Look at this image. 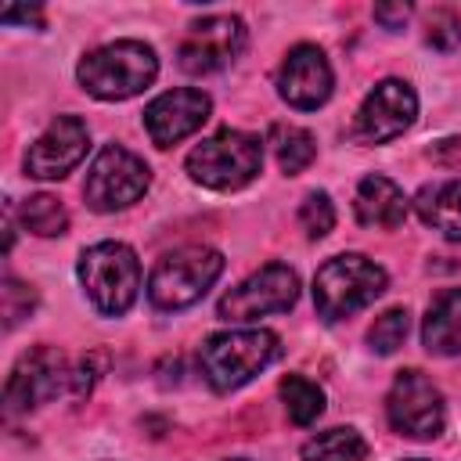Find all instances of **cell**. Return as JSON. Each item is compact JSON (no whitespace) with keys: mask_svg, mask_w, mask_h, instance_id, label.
<instances>
[{"mask_svg":"<svg viewBox=\"0 0 461 461\" xmlns=\"http://www.w3.org/2000/svg\"><path fill=\"white\" fill-rule=\"evenodd\" d=\"M223 274V256L209 245H184L162 256L148 277V299L155 310H184L198 303Z\"/></svg>","mask_w":461,"mask_h":461,"instance_id":"6","label":"cell"},{"mask_svg":"<svg viewBox=\"0 0 461 461\" xmlns=\"http://www.w3.org/2000/svg\"><path fill=\"white\" fill-rule=\"evenodd\" d=\"M421 342L436 357L461 353V288H447L432 299V306L421 321Z\"/></svg>","mask_w":461,"mask_h":461,"instance_id":"17","label":"cell"},{"mask_svg":"<svg viewBox=\"0 0 461 461\" xmlns=\"http://www.w3.org/2000/svg\"><path fill=\"white\" fill-rule=\"evenodd\" d=\"M407 14H411L407 4H378L375 7V22H382L385 29H400L407 22Z\"/></svg>","mask_w":461,"mask_h":461,"instance_id":"27","label":"cell"},{"mask_svg":"<svg viewBox=\"0 0 461 461\" xmlns=\"http://www.w3.org/2000/svg\"><path fill=\"white\" fill-rule=\"evenodd\" d=\"M270 144H274V155H277V166L285 173H303L313 155H317V144H313V133L303 130V126H270Z\"/></svg>","mask_w":461,"mask_h":461,"instance_id":"20","label":"cell"},{"mask_svg":"<svg viewBox=\"0 0 461 461\" xmlns=\"http://www.w3.org/2000/svg\"><path fill=\"white\" fill-rule=\"evenodd\" d=\"M414 212L447 241H461V180H436L414 194Z\"/></svg>","mask_w":461,"mask_h":461,"instance_id":"18","label":"cell"},{"mask_svg":"<svg viewBox=\"0 0 461 461\" xmlns=\"http://www.w3.org/2000/svg\"><path fill=\"white\" fill-rule=\"evenodd\" d=\"M90 148V130L76 115H58L25 151V173L36 180H61L72 173Z\"/></svg>","mask_w":461,"mask_h":461,"instance_id":"11","label":"cell"},{"mask_svg":"<svg viewBox=\"0 0 461 461\" xmlns=\"http://www.w3.org/2000/svg\"><path fill=\"white\" fill-rule=\"evenodd\" d=\"M65 378H68L65 357L58 349H50V346H36L32 353H25L14 364V371H11L7 385H4V403H7L11 414L32 411L36 403L50 400L65 385Z\"/></svg>","mask_w":461,"mask_h":461,"instance_id":"15","label":"cell"},{"mask_svg":"<svg viewBox=\"0 0 461 461\" xmlns=\"http://www.w3.org/2000/svg\"><path fill=\"white\" fill-rule=\"evenodd\" d=\"M234 461H245V457H234Z\"/></svg>","mask_w":461,"mask_h":461,"instance_id":"30","label":"cell"},{"mask_svg":"<svg viewBox=\"0 0 461 461\" xmlns=\"http://www.w3.org/2000/svg\"><path fill=\"white\" fill-rule=\"evenodd\" d=\"M299 454H303V461H364L367 439L349 425H335V429L310 436Z\"/></svg>","mask_w":461,"mask_h":461,"instance_id":"19","label":"cell"},{"mask_svg":"<svg viewBox=\"0 0 461 461\" xmlns=\"http://www.w3.org/2000/svg\"><path fill=\"white\" fill-rule=\"evenodd\" d=\"M245 47V22L238 14H205L187 25V36L176 50L187 76H212L227 68Z\"/></svg>","mask_w":461,"mask_h":461,"instance_id":"10","label":"cell"},{"mask_svg":"<svg viewBox=\"0 0 461 461\" xmlns=\"http://www.w3.org/2000/svg\"><path fill=\"white\" fill-rule=\"evenodd\" d=\"M299 227L306 230V238H324L335 227V205L324 191H310L299 205Z\"/></svg>","mask_w":461,"mask_h":461,"instance_id":"24","label":"cell"},{"mask_svg":"<svg viewBox=\"0 0 461 461\" xmlns=\"http://www.w3.org/2000/svg\"><path fill=\"white\" fill-rule=\"evenodd\" d=\"M22 223L40 238H58L68 227V212L54 194H32L22 202Z\"/></svg>","mask_w":461,"mask_h":461,"instance_id":"22","label":"cell"},{"mask_svg":"<svg viewBox=\"0 0 461 461\" xmlns=\"http://www.w3.org/2000/svg\"><path fill=\"white\" fill-rule=\"evenodd\" d=\"M0 22H7V25H14V22L43 25V11H40V7H4V11H0Z\"/></svg>","mask_w":461,"mask_h":461,"instance_id":"28","label":"cell"},{"mask_svg":"<svg viewBox=\"0 0 461 461\" xmlns=\"http://www.w3.org/2000/svg\"><path fill=\"white\" fill-rule=\"evenodd\" d=\"M389 277L385 270L360 256V252H346L328 259L317 274H313V306L324 321H342L364 306H371L382 292H385Z\"/></svg>","mask_w":461,"mask_h":461,"instance_id":"3","label":"cell"},{"mask_svg":"<svg viewBox=\"0 0 461 461\" xmlns=\"http://www.w3.org/2000/svg\"><path fill=\"white\" fill-rule=\"evenodd\" d=\"M209 112H212V101L205 90H194V86L166 90L144 108V130L155 148H173L184 137H191L209 119Z\"/></svg>","mask_w":461,"mask_h":461,"instance_id":"14","label":"cell"},{"mask_svg":"<svg viewBox=\"0 0 461 461\" xmlns=\"http://www.w3.org/2000/svg\"><path fill=\"white\" fill-rule=\"evenodd\" d=\"M418 115V94L403 79H382L357 112V133L367 144H385L400 137Z\"/></svg>","mask_w":461,"mask_h":461,"instance_id":"13","label":"cell"},{"mask_svg":"<svg viewBox=\"0 0 461 461\" xmlns=\"http://www.w3.org/2000/svg\"><path fill=\"white\" fill-rule=\"evenodd\" d=\"M79 285L97 313L119 317L133 306L140 292V263L137 252L122 241H97L79 256Z\"/></svg>","mask_w":461,"mask_h":461,"instance_id":"5","label":"cell"},{"mask_svg":"<svg viewBox=\"0 0 461 461\" xmlns=\"http://www.w3.org/2000/svg\"><path fill=\"white\" fill-rule=\"evenodd\" d=\"M263 166V140L245 130H220L191 148L187 173L194 184L209 191H238L249 180H256Z\"/></svg>","mask_w":461,"mask_h":461,"instance_id":"4","label":"cell"},{"mask_svg":"<svg viewBox=\"0 0 461 461\" xmlns=\"http://www.w3.org/2000/svg\"><path fill=\"white\" fill-rule=\"evenodd\" d=\"M353 212L360 227H375V230H396L407 216V194L400 191L396 180L371 173L357 184L353 194Z\"/></svg>","mask_w":461,"mask_h":461,"instance_id":"16","label":"cell"},{"mask_svg":"<svg viewBox=\"0 0 461 461\" xmlns=\"http://www.w3.org/2000/svg\"><path fill=\"white\" fill-rule=\"evenodd\" d=\"M407 461H425V457H407Z\"/></svg>","mask_w":461,"mask_h":461,"instance_id":"29","label":"cell"},{"mask_svg":"<svg viewBox=\"0 0 461 461\" xmlns=\"http://www.w3.org/2000/svg\"><path fill=\"white\" fill-rule=\"evenodd\" d=\"M299 299V274L285 263H267L263 270H256L252 277H245L241 285H234L216 313L220 321L230 324H245V321H259L267 313H288Z\"/></svg>","mask_w":461,"mask_h":461,"instance_id":"8","label":"cell"},{"mask_svg":"<svg viewBox=\"0 0 461 461\" xmlns=\"http://www.w3.org/2000/svg\"><path fill=\"white\" fill-rule=\"evenodd\" d=\"M148 184H151V173L144 158H137L122 144H104L86 169L83 198L94 212H115L133 205L148 191Z\"/></svg>","mask_w":461,"mask_h":461,"instance_id":"7","label":"cell"},{"mask_svg":"<svg viewBox=\"0 0 461 461\" xmlns=\"http://www.w3.org/2000/svg\"><path fill=\"white\" fill-rule=\"evenodd\" d=\"M385 414H389V425L411 439H432L443 432V421H447L443 393L418 367H407L393 378L385 396Z\"/></svg>","mask_w":461,"mask_h":461,"instance_id":"9","label":"cell"},{"mask_svg":"<svg viewBox=\"0 0 461 461\" xmlns=\"http://www.w3.org/2000/svg\"><path fill=\"white\" fill-rule=\"evenodd\" d=\"M331 86H335V76H331V65L321 47L299 43L285 54V61L277 68L281 101H288L299 112H313L331 97Z\"/></svg>","mask_w":461,"mask_h":461,"instance_id":"12","label":"cell"},{"mask_svg":"<svg viewBox=\"0 0 461 461\" xmlns=\"http://www.w3.org/2000/svg\"><path fill=\"white\" fill-rule=\"evenodd\" d=\"M281 357V339L267 328H238L209 335L198 349V371L216 393L241 389Z\"/></svg>","mask_w":461,"mask_h":461,"instance_id":"1","label":"cell"},{"mask_svg":"<svg viewBox=\"0 0 461 461\" xmlns=\"http://www.w3.org/2000/svg\"><path fill=\"white\" fill-rule=\"evenodd\" d=\"M425 40H429L436 50H454V47L461 43V18H457L454 11H447V7H443V11H432Z\"/></svg>","mask_w":461,"mask_h":461,"instance_id":"26","label":"cell"},{"mask_svg":"<svg viewBox=\"0 0 461 461\" xmlns=\"http://www.w3.org/2000/svg\"><path fill=\"white\" fill-rule=\"evenodd\" d=\"M281 400L292 425H313L324 411V393L306 375H285L281 378Z\"/></svg>","mask_w":461,"mask_h":461,"instance_id":"21","label":"cell"},{"mask_svg":"<svg viewBox=\"0 0 461 461\" xmlns=\"http://www.w3.org/2000/svg\"><path fill=\"white\" fill-rule=\"evenodd\" d=\"M407 328H411V317H407V310H385L382 317H375V324L367 328V342H371V349L375 353H382V357H389V353H396L400 346H403V339H407Z\"/></svg>","mask_w":461,"mask_h":461,"instance_id":"23","label":"cell"},{"mask_svg":"<svg viewBox=\"0 0 461 461\" xmlns=\"http://www.w3.org/2000/svg\"><path fill=\"white\" fill-rule=\"evenodd\" d=\"M158 76V58L144 40H115L83 54L76 79L97 101H126L148 90Z\"/></svg>","mask_w":461,"mask_h":461,"instance_id":"2","label":"cell"},{"mask_svg":"<svg viewBox=\"0 0 461 461\" xmlns=\"http://www.w3.org/2000/svg\"><path fill=\"white\" fill-rule=\"evenodd\" d=\"M32 306H36L32 288L22 285V281H14V277H7V281H4V324L14 328L18 321H25V317L32 313Z\"/></svg>","mask_w":461,"mask_h":461,"instance_id":"25","label":"cell"}]
</instances>
